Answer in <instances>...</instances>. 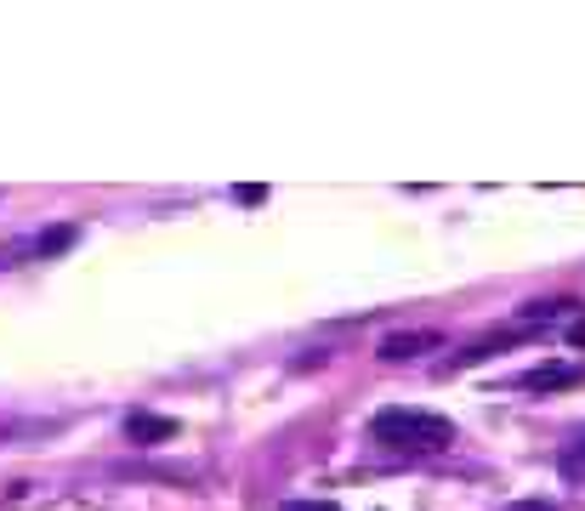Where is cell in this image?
<instances>
[{
  "label": "cell",
  "mask_w": 585,
  "mask_h": 511,
  "mask_svg": "<svg viewBox=\"0 0 585 511\" xmlns=\"http://www.w3.org/2000/svg\"><path fill=\"white\" fill-rule=\"evenodd\" d=\"M370 443L387 455H438L455 443V426L432 409H381L370 421Z\"/></svg>",
  "instance_id": "cell-1"
},
{
  "label": "cell",
  "mask_w": 585,
  "mask_h": 511,
  "mask_svg": "<svg viewBox=\"0 0 585 511\" xmlns=\"http://www.w3.org/2000/svg\"><path fill=\"white\" fill-rule=\"evenodd\" d=\"M182 426L171 421V415H148V409H137L131 421H125V443H137V449H148V443H171Z\"/></svg>",
  "instance_id": "cell-2"
},
{
  "label": "cell",
  "mask_w": 585,
  "mask_h": 511,
  "mask_svg": "<svg viewBox=\"0 0 585 511\" xmlns=\"http://www.w3.org/2000/svg\"><path fill=\"white\" fill-rule=\"evenodd\" d=\"M438 347H444V335H438V330H398V335L381 341V358H398V364H404V358L438 353Z\"/></svg>",
  "instance_id": "cell-3"
},
{
  "label": "cell",
  "mask_w": 585,
  "mask_h": 511,
  "mask_svg": "<svg viewBox=\"0 0 585 511\" xmlns=\"http://www.w3.org/2000/svg\"><path fill=\"white\" fill-rule=\"evenodd\" d=\"M580 381H585L580 364H540V370H529L517 387L523 392H568V387H580Z\"/></svg>",
  "instance_id": "cell-4"
},
{
  "label": "cell",
  "mask_w": 585,
  "mask_h": 511,
  "mask_svg": "<svg viewBox=\"0 0 585 511\" xmlns=\"http://www.w3.org/2000/svg\"><path fill=\"white\" fill-rule=\"evenodd\" d=\"M74 245V228H46V233H35V256H57V250H69Z\"/></svg>",
  "instance_id": "cell-5"
},
{
  "label": "cell",
  "mask_w": 585,
  "mask_h": 511,
  "mask_svg": "<svg viewBox=\"0 0 585 511\" xmlns=\"http://www.w3.org/2000/svg\"><path fill=\"white\" fill-rule=\"evenodd\" d=\"M233 199H239V205H262L267 188H262V182H245V188H233Z\"/></svg>",
  "instance_id": "cell-6"
},
{
  "label": "cell",
  "mask_w": 585,
  "mask_h": 511,
  "mask_svg": "<svg viewBox=\"0 0 585 511\" xmlns=\"http://www.w3.org/2000/svg\"><path fill=\"white\" fill-rule=\"evenodd\" d=\"M284 511H341L336 500H284Z\"/></svg>",
  "instance_id": "cell-7"
},
{
  "label": "cell",
  "mask_w": 585,
  "mask_h": 511,
  "mask_svg": "<svg viewBox=\"0 0 585 511\" xmlns=\"http://www.w3.org/2000/svg\"><path fill=\"white\" fill-rule=\"evenodd\" d=\"M563 466H568V472H585V432L574 438V449L563 455Z\"/></svg>",
  "instance_id": "cell-8"
},
{
  "label": "cell",
  "mask_w": 585,
  "mask_h": 511,
  "mask_svg": "<svg viewBox=\"0 0 585 511\" xmlns=\"http://www.w3.org/2000/svg\"><path fill=\"white\" fill-rule=\"evenodd\" d=\"M500 511H563L557 500H512V506H500Z\"/></svg>",
  "instance_id": "cell-9"
},
{
  "label": "cell",
  "mask_w": 585,
  "mask_h": 511,
  "mask_svg": "<svg viewBox=\"0 0 585 511\" xmlns=\"http://www.w3.org/2000/svg\"><path fill=\"white\" fill-rule=\"evenodd\" d=\"M568 347H585V313H574V318H568Z\"/></svg>",
  "instance_id": "cell-10"
}]
</instances>
